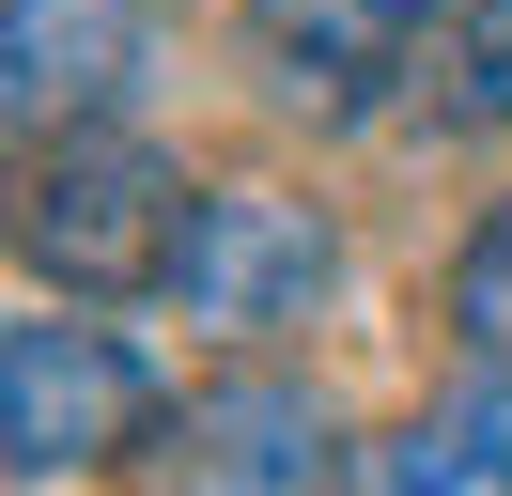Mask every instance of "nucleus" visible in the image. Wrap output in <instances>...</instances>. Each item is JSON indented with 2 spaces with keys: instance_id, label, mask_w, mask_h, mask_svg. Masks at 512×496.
Returning a JSON list of instances; mask_svg holds the SVG:
<instances>
[{
  "instance_id": "4",
  "label": "nucleus",
  "mask_w": 512,
  "mask_h": 496,
  "mask_svg": "<svg viewBox=\"0 0 512 496\" xmlns=\"http://www.w3.org/2000/svg\"><path fill=\"white\" fill-rule=\"evenodd\" d=\"M140 465H156V496H342V419L295 372H218L202 403H171Z\"/></svg>"
},
{
  "instance_id": "6",
  "label": "nucleus",
  "mask_w": 512,
  "mask_h": 496,
  "mask_svg": "<svg viewBox=\"0 0 512 496\" xmlns=\"http://www.w3.org/2000/svg\"><path fill=\"white\" fill-rule=\"evenodd\" d=\"M326 279H342V248H326L311 202H280V186H202V233H187L171 310H187V326H295Z\"/></svg>"
},
{
  "instance_id": "3",
  "label": "nucleus",
  "mask_w": 512,
  "mask_h": 496,
  "mask_svg": "<svg viewBox=\"0 0 512 496\" xmlns=\"http://www.w3.org/2000/svg\"><path fill=\"white\" fill-rule=\"evenodd\" d=\"M171 31L140 0H0V140H78V124H125L156 93Z\"/></svg>"
},
{
  "instance_id": "1",
  "label": "nucleus",
  "mask_w": 512,
  "mask_h": 496,
  "mask_svg": "<svg viewBox=\"0 0 512 496\" xmlns=\"http://www.w3.org/2000/svg\"><path fill=\"white\" fill-rule=\"evenodd\" d=\"M187 233H202V186L171 171L156 140H125V124H78V140L0 155V248L32 279H63L78 310L171 295V279H187Z\"/></svg>"
},
{
  "instance_id": "2",
  "label": "nucleus",
  "mask_w": 512,
  "mask_h": 496,
  "mask_svg": "<svg viewBox=\"0 0 512 496\" xmlns=\"http://www.w3.org/2000/svg\"><path fill=\"white\" fill-rule=\"evenodd\" d=\"M156 357L125 326H0V481H63V465L156 450Z\"/></svg>"
},
{
  "instance_id": "7",
  "label": "nucleus",
  "mask_w": 512,
  "mask_h": 496,
  "mask_svg": "<svg viewBox=\"0 0 512 496\" xmlns=\"http://www.w3.org/2000/svg\"><path fill=\"white\" fill-rule=\"evenodd\" d=\"M373 496H512V372L466 357V372L373 450Z\"/></svg>"
},
{
  "instance_id": "8",
  "label": "nucleus",
  "mask_w": 512,
  "mask_h": 496,
  "mask_svg": "<svg viewBox=\"0 0 512 496\" xmlns=\"http://www.w3.org/2000/svg\"><path fill=\"white\" fill-rule=\"evenodd\" d=\"M435 124H512V0H466L435 31Z\"/></svg>"
},
{
  "instance_id": "5",
  "label": "nucleus",
  "mask_w": 512,
  "mask_h": 496,
  "mask_svg": "<svg viewBox=\"0 0 512 496\" xmlns=\"http://www.w3.org/2000/svg\"><path fill=\"white\" fill-rule=\"evenodd\" d=\"M466 0H249V62L295 124H373L388 78L435 62V31Z\"/></svg>"
},
{
  "instance_id": "9",
  "label": "nucleus",
  "mask_w": 512,
  "mask_h": 496,
  "mask_svg": "<svg viewBox=\"0 0 512 496\" xmlns=\"http://www.w3.org/2000/svg\"><path fill=\"white\" fill-rule=\"evenodd\" d=\"M450 326H466V357L512 372V202L466 233V264H450Z\"/></svg>"
}]
</instances>
